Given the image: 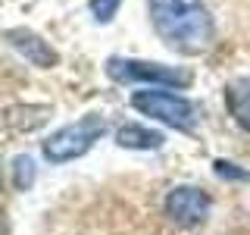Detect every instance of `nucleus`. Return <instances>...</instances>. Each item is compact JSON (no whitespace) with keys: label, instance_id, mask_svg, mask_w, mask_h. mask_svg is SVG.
I'll use <instances>...</instances> for the list:
<instances>
[{"label":"nucleus","instance_id":"3","mask_svg":"<svg viewBox=\"0 0 250 235\" xmlns=\"http://www.w3.org/2000/svg\"><path fill=\"white\" fill-rule=\"evenodd\" d=\"M104 135H106V119L100 113H88V116H82V119L57 129L50 138H44V144H41L44 160L57 163V166L72 163V160H82V157L88 154Z\"/></svg>","mask_w":250,"mask_h":235},{"label":"nucleus","instance_id":"11","mask_svg":"<svg viewBox=\"0 0 250 235\" xmlns=\"http://www.w3.org/2000/svg\"><path fill=\"white\" fill-rule=\"evenodd\" d=\"M213 166H216V176H222V179H234V182H250V172H247V169H238V166H234V163H229V160H216Z\"/></svg>","mask_w":250,"mask_h":235},{"label":"nucleus","instance_id":"2","mask_svg":"<svg viewBox=\"0 0 250 235\" xmlns=\"http://www.w3.org/2000/svg\"><path fill=\"white\" fill-rule=\"evenodd\" d=\"M131 110H138L141 116L153 122H163L169 129H178L185 135H191L197 129V107L191 104L182 94L169 91V88H156V85H147L144 91H131L128 97Z\"/></svg>","mask_w":250,"mask_h":235},{"label":"nucleus","instance_id":"9","mask_svg":"<svg viewBox=\"0 0 250 235\" xmlns=\"http://www.w3.org/2000/svg\"><path fill=\"white\" fill-rule=\"evenodd\" d=\"M38 169H35V160H31L28 154H19L13 160V185L19 188V191H28L31 182H35Z\"/></svg>","mask_w":250,"mask_h":235},{"label":"nucleus","instance_id":"4","mask_svg":"<svg viewBox=\"0 0 250 235\" xmlns=\"http://www.w3.org/2000/svg\"><path fill=\"white\" fill-rule=\"evenodd\" d=\"M106 75L122 85H156V88H185L191 85V72L178 66H163L150 60H128V57H109Z\"/></svg>","mask_w":250,"mask_h":235},{"label":"nucleus","instance_id":"10","mask_svg":"<svg viewBox=\"0 0 250 235\" xmlns=\"http://www.w3.org/2000/svg\"><path fill=\"white\" fill-rule=\"evenodd\" d=\"M122 0H91V16L97 22H109L116 13H119Z\"/></svg>","mask_w":250,"mask_h":235},{"label":"nucleus","instance_id":"8","mask_svg":"<svg viewBox=\"0 0 250 235\" xmlns=\"http://www.w3.org/2000/svg\"><path fill=\"white\" fill-rule=\"evenodd\" d=\"M225 104H229L231 119L244 132H250V75L234 78L229 88H225Z\"/></svg>","mask_w":250,"mask_h":235},{"label":"nucleus","instance_id":"7","mask_svg":"<svg viewBox=\"0 0 250 235\" xmlns=\"http://www.w3.org/2000/svg\"><path fill=\"white\" fill-rule=\"evenodd\" d=\"M163 141L166 138L156 129H147L141 122H125L116 129V144L125 147V151H160Z\"/></svg>","mask_w":250,"mask_h":235},{"label":"nucleus","instance_id":"5","mask_svg":"<svg viewBox=\"0 0 250 235\" xmlns=\"http://www.w3.org/2000/svg\"><path fill=\"white\" fill-rule=\"evenodd\" d=\"M163 210H166V216L175 226H182V229H197L209 216V198L197 185H178L166 194Z\"/></svg>","mask_w":250,"mask_h":235},{"label":"nucleus","instance_id":"1","mask_svg":"<svg viewBox=\"0 0 250 235\" xmlns=\"http://www.w3.org/2000/svg\"><path fill=\"white\" fill-rule=\"evenodd\" d=\"M147 13L169 50L197 57L213 47L216 25L203 0H147Z\"/></svg>","mask_w":250,"mask_h":235},{"label":"nucleus","instance_id":"12","mask_svg":"<svg viewBox=\"0 0 250 235\" xmlns=\"http://www.w3.org/2000/svg\"><path fill=\"white\" fill-rule=\"evenodd\" d=\"M0 191H3V169H0Z\"/></svg>","mask_w":250,"mask_h":235},{"label":"nucleus","instance_id":"6","mask_svg":"<svg viewBox=\"0 0 250 235\" xmlns=\"http://www.w3.org/2000/svg\"><path fill=\"white\" fill-rule=\"evenodd\" d=\"M3 41L10 44L22 60H28L31 66H38V69H53L60 63V53L31 28H10L3 35Z\"/></svg>","mask_w":250,"mask_h":235}]
</instances>
